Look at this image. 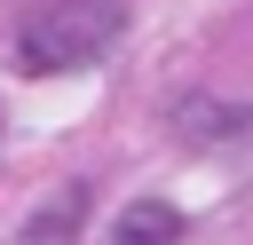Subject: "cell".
<instances>
[{
	"mask_svg": "<svg viewBox=\"0 0 253 245\" xmlns=\"http://www.w3.org/2000/svg\"><path fill=\"white\" fill-rule=\"evenodd\" d=\"M126 32V0H40L24 16L16 63L24 71H79Z\"/></svg>",
	"mask_w": 253,
	"mask_h": 245,
	"instance_id": "obj_1",
	"label": "cell"
},
{
	"mask_svg": "<svg viewBox=\"0 0 253 245\" xmlns=\"http://www.w3.org/2000/svg\"><path fill=\"white\" fill-rule=\"evenodd\" d=\"M103 245H182V213L174 205H126Z\"/></svg>",
	"mask_w": 253,
	"mask_h": 245,
	"instance_id": "obj_2",
	"label": "cell"
}]
</instances>
